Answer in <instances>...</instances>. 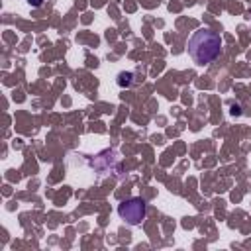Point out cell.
I'll list each match as a JSON object with an SVG mask.
<instances>
[{"label":"cell","instance_id":"cell-1","mask_svg":"<svg viewBox=\"0 0 251 251\" xmlns=\"http://www.w3.org/2000/svg\"><path fill=\"white\" fill-rule=\"evenodd\" d=\"M186 51H188L190 59L196 65H202L204 67V65L212 63L220 55V51H222V39H220V35L216 31H212L208 27H200L188 39Z\"/></svg>","mask_w":251,"mask_h":251},{"label":"cell","instance_id":"cell-2","mask_svg":"<svg viewBox=\"0 0 251 251\" xmlns=\"http://www.w3.org/2000/svg\"><path fill=\"white\" fill-rule=\"evenodd\" d=\"M145 212H147V206L141 198H129L126 202H122L118 206V214L122 220H126L129 226H137L141 224V220L145 218Z\"/></svg>","mask_w":251,"mask_h":251},{"label":"cell","instance_id":"cell-3","mask_svg":"<svg viewBox=\"0 0 251 251\" xmlns=\"http://www.w3.org/2000/svg\"><path fill=\"white\" fill-rule=\"evenodd\" d=\"M29 2V6H33V8H39L41 4H43V0H27Z\"/></svg>","mask_w":251,"mask_h":251}]
</instances>
